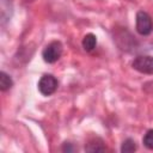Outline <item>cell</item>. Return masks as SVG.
I'll use <instances>...</instances> for the list:
<instances>
[{
  "label": "cell",
  "instance_id": "30bf717a",
  "mask_svg": "<svg viewBox=\"0 0 153 153\" xmlns=\"http://www.w3.org/2000/svg\"><path fill=\"white\" fill-rule=\"evenodd\" d=\"M74 148H72L71 147V143H68V142H66L65 143V146H63V151H67V152H72Z\"/></svg>",
  "mask_w": 153,
  "mask_h": 153
},
{
  "label": "cell",
  "instance_id": "8fae6325",
  "mask_svg": "<svg viewBox=\"0 0 153 153\" xmlns=\"http://www.w3.org/2000/svg\"><path fill=\"white\" fill-rule=\"evenodd\" d=\"M25 1H32V0H25Z\"/></svg>",
  "mask_w": 153,
  "mask_h": 153
},
{
  "label": "cell",
  "instance_id": "9c48e42d",
  "mask_svg": "<svg viewBox=\"0 0 153 153\" xmlns=\"http://www.w3.org/2000/svg\"><path fill=\"white\" fill-rule=\"evenodd\" d=\"M143 145L146 148L148 149H153V129H149L146 131V134L143 135Z\"/></svg>",
  "mask_w": 153,
  "mask_h": 153
},
{
  "label": "cell",
  "instance_id": "277c9868",
  "mask_svg": "<svg viewBox=\"0 0 153 153\" xmlns=\"http://www.w3.org/2000/svg\"><path fill=\"white\" fill-rule=\"evenodd\" d=\"M57 88V80L51 74H44L38 81V90L43 96L53 94Z\"/></svg>",
  "mask_w": 153,
  "mask_h": 153
},
{
  "label": "cell",
  "instance_id": "3957f363",
  "mask_svg": "<svg viewBox=\"0 0 153 153\" xmlns=\"http://www.w3.org/2000/svg\"><path fill=\"white\" fill-rule=\"evenodd\" d=\"M131 66L135 71L143 74H153V56L140 55L134 59Z\"/></svg>",
  "mask_w": 153,
  "mask_h": 153
},
{
  "label": "cell",
  "instance_id": "5b68a950",
  "mask_svg": "<svg viewBox=\"0 0 153 153\" xmlns=\"http://www.w3.org/2000/svg\"><path fill=\"white\" fill-rule=\"evenodd\" d=\"M85 149L87 152H102V151H105V146L103 145V141L98 137L88 141V143H86L85 146Z\"/></svg>",
  "mask_w": 153,
  "mask_h": 153
},
{
  "label": "cell",
  "instance_id": "7a4b0ae2",
  "mask_svg": "<svg viewBox=\"0 0 153 153\" xmlns=\"http://www.w3.org/2000/svg\"><path fill=\"white\" fill-rule=\"evenodd\" d=\"M153 30V22L151 16L145 11H139L136 13V31L142 35L147 36Z\"/></svg>",
  "mask_w": 153,
  "mask_h": 153
},
{
  "label": "cell",
  "instance_id": "6da1fadb",
  "mask_svg": "<svg viewBox=\"0 0 153 153\" xmlns=\"http://www.w3.org/2000/svg\"><path fill=\"white\" fill-rule=\"evenodd\" d=\"M62 50H63V47L61 44V42L59 41H53L50 42L44 49H43V53H42V56H43V60L48 63H54L56 62L61 55H62Z\"/></svg>",
  "mask_w": 153,
  "mask_h": 153
},
{
  "label": "cell",
  "instance_id": "ba28073f",
  "mask_svg": "<svg viewBox=\"0 0 153 153\" xmlns=\"http://www.w3.org/2000/svg\"><path fill=\"white\" fill-rule=\"evenodd\" d=\"M136 151V143L133 139H127L123 141L122 146H121V152L123 153H130V152H134Z\"/></svg>",
  "mask_w": 153,
  "mask_h": 153
},
{
  "label": "cell",
  "instance_id": "52a82bcc",
  "mask_svg": "<svg viewBox=\"0 0 153 153\" xmlns=\"http://www.w3.org/2000/svg\"><path fill=\"white\" fill-rule=\"evenodd\" d=\"M13 85V81L11 79V76L5 73V72H1L0 73V90L1 91H7L12 87Z\"/></svg>",
  "mask_w": 153,
  "mask_h": 153
},
{
  "label": "cell",
  "instance_id": "8992f818",
  "mask_svg": "<svg viewBox=\"0 0 153 153\" xmlns=\"http://www.w3.org/2000/svg\"><path fill=\"white\" fill-rule=\"evenodd\" d=\"M97 45V37L93 33H87L82 38V48L86 51H92Z\"/></svg>",
  "mask_w": 153,
  "mask_h": 153
}]
</instances>
